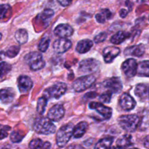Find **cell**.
<instances>
[{
    "mask_svg": "<svg viewBox=\"0 0 149 149\" xmlns=\"http://www.w3.org/2000/svg\"><path fill=\"white\" fill-rule=\"evenodd\" d=\"M135 95H136L138 97H140L141 99H146L148 95H149V90L148 86L145 84L141 83L137 84L135 88Z\"/></svg>",
    "mask_w": 149,
    "mask_h": 149,
    "instance_id": "obj_22",
    "label": "cell"
},
{
    "mask_svg": "<svg viewBox=\"0 0 149 149\" xmlns=\"http://www.w3.org/2000/svg\"><path fill=\"white\" fill-rule=\"evenodd\" d=\"M88 129V124L86 121H81L78 123L73 129V136L76 139H79L85 134Z\"/></svg>",
    "mask_w": 149,
    "mask_h": 149,
    "instance_id": "obj_20",
    "label": "cell"
},
{
    "mask_svg": "<svg viewBox=\"0 0 149 149\" xmlns=\"http://www.w3.org/2000/svg\"><path fill=\"white\" fill-rule=\"evenodd\" d=\"M15 39L19 45L26 44L28 40V33L26 29H18L15 33Z\"/></svg>",
    "mask_w": 149,
    "mask_h": 149,
    "instance_id": "obj_28",
    "label": "cell"
},
{
    "mask_svg": "<svg viewBox=\"0 0 149 149\" xmlns=\"http://www.w3.org/2000/svg\"><path fill=\"white\" fill-rule=\"evenodd\" d=\"M141 118L137 114H127L120 116L118 119L120 126L127 132H135L140 126Z\"/></svg>",
    "mask_w": 149,
    "mask_h": 149,
    "instance_id": "obj_2",
    "label": "cell"
},
{
    "mask_svg": "<svg viewBox=\"0 0 149 149\" xmlns=\"http://www.w3.org/2000/svg\"><path fill=\"white\" fill-rule=\"evenodd\" d=\"M143 144H144V147H145L146 148H149V136L145 138Z\"/></svg>",
    "mask_w": 149,
    "mask_h": 149,
    "instance_id": "obj_41",
    "label": "cell"
},
{
    "mask_svg": "<svg viewBox=\"0 0 149 149\" xmlns=\"http://www.w3.org/2000/svg\"><path fill=\"white\" fill-rule=\"evenodd\" d=\"M59 4L62 6H68L72 3V0H56Z\"/></svg>",
    "mask_w": 149,
    "mask_h": 149,
    "instance_id": "obj_40",
    "label": "cell"
},
{
    "mask_svg": "<svg viewBox=\"0 0 149 149\" xmlns=\"http://www.w3.org/2000/svg\"><path fill=\"white\" fill-rule=\"evenodd\" d=\"M148 19H149V18H148Z\"/></svg>",
    "mask_w": 149,
    "mask_h": 149,
    "instance_id": "obj_42",
    "label": "cell"
},
{
    "mask_svg": "<svg viewBox=\"0 0 149 149\" xmlns=\"http://www.w3.org/2000/svg\"><path fill=\"white\" fill-rule=\"evenodd\" d=\"M17 86L19 91L22 94H25L29 92L33 87V81L29 76L26 75H21L17 79Z\"/></svg>",
    "mask_w": 149,
    "mask_h": 149,
    "instance_id": "obj_15",
    "label": "cell"
},
{
    "mask_svg": "<svg viewBox=\"0 0 149 149\" xmlns=\"http://www.w3.org/2000/svg\"><path fill=\"white\" fill-rule=\"evenodd\" d=\"M93 45H94V42L92 40H88V39H84V40H82L78 42L75 49L79 53L83 54V53L89 52Z\"/></svg>",
    "mask_w": 149,
    "mask_h": 149,
    "instance_id": "obj_19",
    "label": "cell"
},
{
    "mask_svg": "<svg viewBox=\"0 0 149 149\" xmlns=\"http://www.w3.org/2000/svg\"><path fill=\"white\" fill-rule=\"evenodd\" d=\"M96 78L93 74H86L78 78L73 82L72 87L74 91L83 92L86 91L95 83Z\"/></svg>",
    "mask_w": 149,
    "mask_h": 149,
    "instance_id": "obj_5",
    "label": "cell"
},
{
    "mask_svg": "<svg viewBox=\"0 0 149 149\" xmlns=\"http://www.w3.org/2000/svg\"><path fill=\"white\" fill-rule=\"evenodd\" d=\"M103 86L114 94H118L122 90V83L118 77H112L106 79L104 81Z\"/></svg>",
    "mask_w": 149,
    "mask_h": 149,
    "instance_id": "obj_10",
    "label": "cell"
},
{
    "mask_svg": "<svg viewBox=\"0 0 149 149\" xmlns=\"http://www.w3.org/2000/svg\"><path fill=\"white\" fill-rule=\"evenodd\" d=\"M117 146L118 148H126L131 145H132V136L129 134H125L122 136L117 141Z\"/></svg>",
    "mask_w": 149,
    "mask_h": 149,
    "instance_id": "obj_21",
    "label": "cell"
},
{
    "mask_svg": "<svg viewBox=\"0 0 149 149\" xmlns=\"http://www.w3.org/2000/svg\"><path fill=\"white\" fill-rule=\"evenodd\" d=\"M50 37L48 34H45L41 39L38 44V49L41 52H45L49 49V43H50Z\"/></svg>",
    "mask_w": 149,
    "mask_h": 149,
    "instance_id": "obj_29",
    "label": "cell"
},
{
    "mask_svg": "<svg viewBox=\"0 0 149 149\" xmlns=\"http://www.w3.org/2000/svg\"><path fill=\"white\" fill-rule=\"evenodd\" d=\"M25 60L32 71H39L45 66V62L40 52H29L26 56Z\"/></svg>",
    "mask_w": 149,
    "mask_h": 149,
    "instance_id": "obj_4",
    "label": "cell"
},
{
    "mask_svg": "<svg viewBox=\"0 0 149 149\" xmlns=\"http://www.w3.org/2000/svg\"><path fill=\"white\" fill-rule=\"evenodd\" d=\"M10 130V127L7 126V125L1 127V140H3L8 136Z\"/></svg>",
    "mask_w": 149,
    "mask_h": 149,
    "instance_id": "obj_38",
    "label": "cell"
},
{
    "mask_svg": "<svg viewBox=\"0 0 149 149\" xmlns=\"http://www.w3.org/2000/svg\"><path fill=\"white\" fill-rule=\"evenodd\" d=\"M120 106L125 111H130L134 109L136 102L133 97L128 93H124L120 97Z\"/></svg>",
    "mask_w": 149,
    "mask_h": 149,
    "instance_id": "obj_11",
    "label": "cell"
},
{
    "mask_svg": "<svg viewBox=\"0 0 149 149\" xmlns=\"http://www.w3.org/2000/svg\"><path fill=\"white\" fill-rule=\"evenodd\" d=\"M106 38H107V33L106 32H102V33L95 36L94 40H95V43H102L104 40H106Z\"/></svg>",
    "mask_w": 149,
    "mask_h": 149,
    "instance_id": "obj_37",
    "label": "cell"
},
{
    "mask_svg": "<svg viewBox=\"0 0 149 149\" xmlns=\"http://www.w3.org/2000/svg\"><path fill=\"white\" fill-rule=\"evenodd\" d=\"M19 51H20V48H19V46H17V45L11 46V47H10V48L6 50V56H8L9 58L15 57V56L18 54Z\"/></svg>",
    "mask_w": 149,
    "mask_h": 149,
    "instance_id": "obj_32",
    "label": "cell"
},
{
    "mask_svg": "<svg viewBox=\"0 0 149 149\" xmlns=\"http://www.w3.org/2000/svg\"><path fill=\"white\" fill-rule=\"evenodd\" d=\"M113 136H106V137L101 139L96 144H95V148L101 149V148H111V145L113 142Z\"/></svg>",
    "mask_w": 149,
    "mask_h": 149,
    "instance_id": "obj_25",
    "label": "cell"
},
{
    "mask_svg": "<svg viewBox=\"0 0 149 149\" xmlns=\"http://www.w3.org/2000/svg\"><path fill=\"white\" fill-rule=\"evenodd\" d=\"M137 74L139 76L149 77V60L141 61L138 63Z\"/></svg>",
    "mask_w": 149,
    "mask_h": 149,
    "instance_id": "obj_24",
    "label": "cell"
},
{
    "mask_svg": "<svg viewBox=\"0 0 149 149\" xmlns=\"http://www.w3.org/2000/svg\"><path fill=\"white\" fill-rule=\"evenodd\" d=\"M0 97H1V101H2L3 103H10L15 98V92L14 89L10 88V87L3 88L1 90Z\"/></svg>",
    "mask_w": 149,
    "mask_h": 149,
    "instance_id": "obj_18",
    "label": "cell"
},
{
    "mask_svg": "<svg viewBox=\"0 0 149 149\" xmlns=\"http://www.w3.org/2000/svg\"><path fill=\"white\" fill-rule=\"evenodd\" d=\"M131 10H129V8L128 9H125V8H122L120 9V12H119V15H120V16L122 18H124V17H125L128 15V14H129V12Z\"/></svg>",
    "mask_w": 149,
    "mask_h": 149,
    "instance_id": "obj_39",
    "label": "cell"
},
{
    "mask_svg": "<svg viewBox=\"0 0 149 149\" xmlns=\"http://www.w3.org/2000/svg\"><path fill=\"white\" fill-rule=\"evenodd\" d=\"M73 33L74 29L68 24H60L54 29V34L60 38H68Z\"/></svg>",
    "mask_w": 149,
    "mask_h": 149,
    "instance_id": "obj_13",
    "label": "cell"
},
{
    "mask_svg": "<svg viewBox=\"0 0 149 149\" xmlns=\"http://www.w3.org/2000/svg\"><path fill=\"white\" fill-rule=\"evenodd\" d=\"M34 131L39 134L50 135L53 134L56 131V127L53 124V121L49 118L40 117L35 120L33 124Z\"/></svg>",
    "mask_w": 149,
    "mask_h": 149,
    "instance_id": "obj_1",
    "label": "cell"
},
{
    "mask_svg": "<svg viewBox=\"0 0 149 149\" xmlns=\"http://www.w3.org/2000/svg\"><path fill=\"white\" fill-rule=\"evenodd\" d=\"M11 65L9 63H6V62H1V65H0V71H1V79H3V76L6 75L9 72H10L11 70Z\"/></svg>",
    "mask_w": 149,
    "mask_h": 149,
    "instance_id": "obj_33",
    "label": "cell"
},
{
    "mask_svg": "<svg viewBox=\"0 0 149 149\" xmlns=\"http://www.w3.org/2000/svg\"><path fill=\"white\" fill-rule=\"evenodd\" d=\"M99 68H100V62L92 58L82 60L79 67V72L86 74H91L97 72Z\"/></svg>",
    "mask_w": 149,
    "mask_h": 149,
    "instance_id": "obj_7",
    "label": "cell"
},
{
    "mask_svg": "<svg viewBox=\"0 0 149 149\" xmlns=\"http://www.w3.org/2000/svg\"><path fill=\"white\" fill-rule=\"evenodd\" d=\"M145 52V46L143 44L133 45L132 47L127 48L125 50V54L126 56H133L136 57H141Z\"/></svg>",
    "mask_w": 149,
    "mask_h": 149,
    "instance_id": "obj_17",
    "label": "cell"
},
{
    "mask_svg": "<svg viewBox=\"0 0 149 149\" xmlns=\"http://www.w3.org/2000/svg\"><path fill=\"white\" fill-rule=\"evenodd\" d=\"M120 50L118 47H113V46H109L105 48L102 52L103 55L104 61L107 63H111L115 58L120 54Z\"/></svg>",
    "mask_w": 149,
    "mask_h": 149,
    "instance_id": "obj_16",
    "label": "cell"
},
{
    "mask_svg": "<svg viewBox=\"0 0 149 149\" xmlns=\"http://www.w3.org/2000/svg\"><path fill=\"white\" fill-rule=\"evenodd\" d=\"M73 129L74 127L72 124H67L60 127V129L58 130L56 141L60 148H62L68 143L72 136H73Z\"/></svg>",
    "mask_w": 149,
    "mask_h": 149,
    "instance_id": "obj_3",
    "label": "cell"
},
{
    "mask_svg": "<svg viewBox=\"0 0 149 149\" xmlns=\"http://www.w3.org/2000/svg\"><path fill=\"white\" fill-rule=\"evenodd\" d=\"M67 91V85L64 83H56L45 91V95L49 98L58 99L63 96Z\"/></svg>",
    "mask_w": 149,
    "mask_h": 149,
    "instance_id": "obj_6",
    "label": "cell"
},
{
    "mask_svg": "<svg viewBox=\"0 0 149 149\" xmlns=\"http://www.w3.org/2000/svg\"><path fill=\"white\" fill-rule=\"evenodd\" d=\"M65 113V109L62 105L60 104H56L52 106L51 109L49 110L48 113V118L52 121H59L61 120Z\"/></svg>",
    "mask_w": 149,
    "mask_h": 149,
    "instance_id": "obj_12",
    "label": "cell"
},
{
    "mask_svg": "<svg viewBox=\"0 0 149 149\" xmlns=\"http://www.w3.org/2000/svg\"><path fill=\"white\" fill-rule=\"evenodd\" d=\"M54 15V11L52 9H45L40 14L37 15V19L41 21V22L43 23H48L49 21L53 17Z\"/></svg>",
    "mask_w": 149,
    "mask_h": 149,
    "instance_id": "obj_27",
    "label": "cell"
},
{
    "mask_svg": "<svg viewBox=\"0 0 149 149\" xmlns=\"http://www.w3.org/2000/svg\"><path fill=\"white\" fill-rule=\"evenodd\" d=\"M11 7L8 4H2L1 5V19L3 20L8 14H10Z\"/></svg>",
    "mask_w": 149,
    "mask_h": 149,
    "instance_id": "obj_36",
    "label": "cell"
},
{
    "mask_svg": "<svg viewBox=\"0 0 149 149\" xmlns=\"http://www.w3.org/2000/svg\"><path fill=\"white\" fill-rule=\"evenodd\" d=\"M112 95H113V93L110 91H107L102 93L99 96V99L103 103H109L110 102V99H111Z\"/></svg>",
    "mask_w": 149,
    "mask_h": 149,
    "instance_id": "obj_35",
    "label": "cell"
},
{
    "mask_svg": "<svg viewBox=\"0 0 149 149\" xmlns=\"http://www.w3.org/2000/svg\"><path fill=\"white\" fill-rule=\"evenodd\" d=\"M23 136L22 133H21L19 131H13L10 134V141L13 142V143H19L23 140Z\"/></svg>",
    "mask_w": 149,
    "mask_h": 149,
    "instance_id": "obj_34",
    "label": "cell"
},
{
    "mask_svg": "<svg viewBox=\"0 0 149 149\" xmlns=\"http://www.w3.org/2000/svg\"><path fill=\"white\" fill-rule=\"evenodd\" d=\"M47 102H48V99H47V97H46V96L40 97V98L37 100V111L40 115L44 114V113L45 111Z\"/></svg>",
    "mask_w": 149,
    "mask_h": 149,
    "instance_id": "obj_30",
    "label": "cell"
},
{
    "mask_svg": "<svg viewBox=\"0 0 149 149\" xmlns=\"http://www.w3.org/2000/svg\"><path fill=\"white\" fill-rule=\"evenodd\" d=\"M45 142L37 138L30 141L29 148H45Z\"/></svg>",
    "mask_w": 149,
    "mask_h": 149,
    "instance_id": "obj_31",
    "label": "cell"
},
{
    "mask_svg": "<svg viewBox=\"0 0 149 149\" xmlns=\"http://www.w3.org/2000/svg\"><path fill=\"white\" fill-rule=\"evenodd\" d=\"M129 37V33L125 31H118V33H116L110 39L111 43L113 45H120L122 42H124L125 40H126L127 38Z\"/></svg>",
    "mask_w": 149,
    "mask_h": 149,
    "instance_id": "obj_23",
    "label": "cell"
},
{
    "mask_svg": "<svg viewBox=\"0 0 149 149\" xmlns=\"http://www.w3.org/2000/svg\"><path fill=\"white\" fill-rule=\"evenodd\" d=\"M89 108L95 110L104 120H109L112 116V109L108 106H104L103 104L97 102H91L89 103Z\"/></svg>",
    "mask_w": 149,
    "mask_h": 149,
    "instance_id": "obj_8",
    "label": "cell"
},
{
    "mask_svg": "<svg viewBox=\"0 0 149 149\" xmlns=\"http://www.w3.org/2000/svg\"><path fill=\"white\" fill-rule=\"evenodd\" d=\"M112 13L110 12L109 10L108 9H102L101 12L97 13V15H95V18L98 23L103 24L106 22V21L109 20V18L111 17Z\"/></svg>",
    "mask_w": 149,
    "mask_h": 149,
    "instance_id": "obj_26",
    "label": "cell"
},
{
    "mask_svg": "<svg viewBox=\"0 0 149 149\" xmlns=\"http://www.w3.org/2000/svg\"><path fill=\"white\" fill-rule=\"evenodd\" d=\"M72 47V41L68 38H60L55 40L53 43V49L57 53H64Z\"/></svg>",
    "mask_w": 149,
    "mask_h": 149,
    "instance_id": "obj_14",
    "label": "cell"
},
{
    "mask_svg": "<svg viewBox=\"0 0 149 149\" xmlns=\"http://www.w3.org/2000/svg\"><path fill=\"white\" fill-rule=\"evenodd\" d=\"M138 63L134 59H128L121 64V70L128 78L134 77L137 74Z\"/></svg>",
    "mask_w": 149,
    "mask_h": 149,
    "instance_id": "obj_9",
    "label": "cell"
}]
</instances>
